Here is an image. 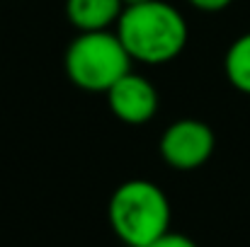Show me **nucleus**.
I'll return each mask as SVG.
<instances>
[{"label":"nucleus","instance_id":"nucleus-1","mask_svg":"<svg viewBox=\"0 0 250 247\" xmlns=\"http://www.w3.org/2000/svg\"><path fill=\"white\" fill-rule=\"evenodd\" d=\"M117 37L131 61L163 66L185 51L189 29L175 5L166 0H148L122 10L117 19Z\"/></svg>","mask_w":250,"mask_h":247},{"label":"nucleus","instance_id":"nucleus-2","mask_svg":"<svg viewBox=\"0 0 250 247\" xmlns=\"http://www.w3.org/2000/svg\"><path fill=\"white\" fill-rule=\"evenodd\" d=\"M107 218L126 247H146L170 230V201L156 182L126 179L112 191Z\"/></svg>","mask_w":250,"mask_h":247},{"label":"nucleus","instance_id":"nucleus-3","mask_svg":"<svg viewBox=\"0 0 250 247\" xmlns=\"http://www.w3.org/2000/svg\"><path fill=\"white\" fill-rule=\"evenodd\" d=\"M131 56L117 32H78L63 56L68 80L85 92H107L131 71Z\"/></svg>","mask_w":250,"mask_h":247},{"label":"nucleus","instance_id":"nucleus-4","mask_svg":"<svg viewBox=\"0 0 250 247\" xmlns=\"http://www.w3.org/2000/svg\"><path fill=\"white\" fill-rule=\"evenodd\" d=\"M216 136L209 124L199 119H177L167 126L161 136L158 151L161 158L172 170H197L214 155Z\"/></svg>","mask_w":250,"mask_h":247},{"label":"nucleus","instance_id":"nucleus-5","mask_svg":"<svg viewBox=\"0 0 250 247\" xmlns=\"http://www.w3.org/2000/svg\"><path fill=\"white\" fill-rule=\"evenodd\" d=\"M104 95H107L109 112L129 126L148 124L158 114V107H161V95L156 85L134 71L119 78Z\"/></svg>","mask_w":250,"mask_h":247},{"label":"nucleus","instance_id":"nucleus-6","mask_svg":"<svg viewBox=\"0 0 250 247\" xmlns=\"http://www.w3.org/2000/svg\"><path fill=\"white\" fill-rule=\"evenodd\" d=\"M122 0H66V17L78 32H104L117 24Z\"/></svg>","mask_w":250,"mask_h":247},{"label":"nucleus","instance_id":"nucleus-7","mask_svg":"<svg viewBox=\"0 0 250 247\" xmlns=\"http://www.w3.org/2000/svg\"><path fill=\"white\" fill-rule=\"evenodd\" d=\"M224 73L231 87L250 97V32L233 39L224 56Z\"/></svg>","mask_w":250,"mask_h":247},{"label":"nucleus","instance_id":"nucleus-8","mask_svg":"<svg viewBox=\"0 0 250 247\" xmlns=\"http://www.w3.org/2000/svg\"><path fill=\"white\" fill-rule=\"evenodd\" d=\"M146 247H199L189 235H185V233H175V230H167L163 233L158 240H153L151 245Z\"/></svg>","mask_w":250,"mask_h":247},{"label":"nucleus","instance_id":"nucleus-9","mask_svg":"<svg viewBox=\"0 0 250 247\" xmlns=\"http://www.w3.org/2000/svg\"><path fill=\"white\" fill-rule=\"evenodd\" d=\"M192 7H197V10H202V12H221V10H226L233 0H187Z\"/></svg>","mask_w":250,"mask_h":247},{"label":"nucleus","instance_id":"nucleus-10","mask_svg":"<svg viewBox=\"0 0 250 247\" xmlns=\"http://www.w3.org/2000/svg\"><path fill=\"white\" fill-rule=\"evenodd\" d=\"M141 2H148V0H122L124 7H131V5H141Z\"/></svg>","mask_w":250,"mask_h":247}]
</instances>
